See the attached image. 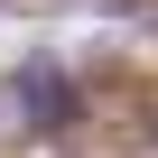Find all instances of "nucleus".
<instances>
[{
  "mask_svg": "<svg viewBox=\"0 0 158 158\" xmlns=\"http://www.w3.org/2000/svg\"><path fill=\"white\" fill-rule=\"evenodd\" d=\"M19 93H28V112H37V121H65V112H74V93H65V74H56V65L19 74Z\"/></svg>",
  "mask_w": 158,
  "mask_h": 158,
  "instance_id": "nucleus-1",
  "label": "nucleus"
},
{
  "mask_svg": "<svg viewBox=\"0 0 158 158\" xmlns=\"http://www.w3.org/2000/svg\"><path fill=\"white\" fill-rule=\"evenodd\" d=\"M112 10H139V0H112Z\"/></svg>",
  "mask_w": 158,
  "mask_h": 158,
  "instance_id": "nucleus-2",
  "label": "nucleus"
}]
</instances>
